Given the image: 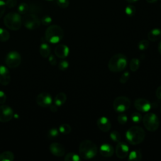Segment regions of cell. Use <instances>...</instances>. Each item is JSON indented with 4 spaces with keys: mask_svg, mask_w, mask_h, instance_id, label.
<instances>
[{
    "mask_svg": "<svg viewBox=\"0 0 161 161\" xmlns=\"http://www.w3.org/2000/svg\"><path fill=\"white\" fill-rule=\"evenodd\" d=\"M97 145L89 140H84L81 142L79 147V153L80 157L84 159H91L97 153Z\"/></svg>",
    "mask_w": 161,
    "mask_h": 161,
    "instance_id": "1",
    "label": "cell"
},
{
    "mask_svg": "<svg viewBox=\"0 0 161 161\" xmlns=\"http://www.w3.org/2000/svg\"><path fill=\"white\" fill-rule=\"evenodd\" d=\"M127 58L122 53L113 55L108 63V67L111 72H119L123 70L127 65Z\"/></svg>",
    "mask_w": 161,
    "mask_h": 161,
    "instance_id": "2",
    "label": "cell"
},
{
    "mask_svg": "<svg viewBox=\"0 0 161 161\" xmlns=\"http://www.w3.org/2000/svg\"><path fill=\"white\" fill-rule=\"evenodd\" d=\"M145 132L144 130L138 126L130 128L126 132V138L128 142L131 145H138L145 139Z\"/></svg>",
    "mask_w": 161,
    "mask_h": 161,
    "instance_id": "3",
    "label": "cell"
},
{
    "mask_svg": "<svg viewBox=\"0 0 161 161\" xmlns=\"http://www.w3.org/2000/svg\"><path fill=\"white\" fill-rule=\"evenodd\" d=\"M64 36V31L62 28L57 25L49 26L45 33V37L47 42L51 43H58Z\"/></svg>",
    "mask_w": 161,
    "mask_h": 161,
    "instance_id": "4",
    "label": "cell"
},
{
    "mask_svg": "<svg viewBox=\"0 0 161 161\" xmlns=\"http://www.w3.org/2000/svg\"><path fill=\"white\" fill-rule=\"evenodd\" d=\"M5 26L11 30H18L21 26L22 19L19 13L11 12L8 13L4 18Z\"/></svg>",
    "mask_w": 161,
    "mask_h": 161,
    "instance_id": "5",
    "label": "cell"
},
{
    "mask_svg": "<svg viewBox=\"0 0 161 161\" xmlns=\"http://www.w3.org/2000/svg\"><path fill=\"white\" fill-rule=\"evenodd\" d=\"M142 121L145 128L149 131H155L159 127V119L155 113H148L145 114L142 118Z\"/></svg>",
    "mask_w": 161,
    "mask_h": 161,
    "instance_id": "6",
    "label": "cell"
},
{
    "mask_svg": "<svg viewBox=\"0 0 161 161\" xmlns=\"http://www.w3.org/2000/svg\"><path fill=\"white\" fill-rule=\"evenodd\" d=\"M131 106L130 99L124 96H120L115 98L113 101V106L114 111L118 113H123L126 111Z\"/></svg>",
    "mask_w": 161,
    "mask_h": 161,
    "instance_id": "7",
    "label": "cell"
},
{
    "mask_svg": "<svg viewBox=\"0 0 161 161\" xmlns=\"http://www.w3.org/2000/svg\"><path fill=\"white\" fill-rule=\"evenodd\" d=\"M22 23L26 28L31 30L37 29L40 25V19L33 13L25 14L22 19Z\"/></svg>",
    "mask_w": 161,
    "mask_h": 161,
    "instance_id": "8",
    "label": "cell"
},
{
    "mask_svg": "<svg viewBox=\"0 0 161 161\" xmlns=\"http://www.w3.org/2000/svg\"><path fill=\"white\" fill-rule=\"evenodd\" d=\"M21 55L16 51H11L9 52L5 58L6 64L12 69L18 67L21 64Z\"/></svg>",
    "mask_w": 161,
    "mask_h": 161,
    "instance_id": "9",
    "label": "cell"
},
{
    "mask_svg": "<svg viewBox=\"0 0 161 161\" xmlns=\"http://www.w3.org/2000/svg\"><path fill=\"white\" fill-rule=\"evenodd\" d=\"M14 113L11 108L7 105L0 106V122L9 121L13 117Z\"/></svg>",
    "mask_w": 161,
    "mask_h": 161,
    "instance_id": "10",
    "label": "cell"
},
{
    "mask_svg": "<svg viewBox=\"0 0 161 161\" xmlns=\"http://www.w3.org/2000/svg\"><path fill=\"white\" fill-rule=\"evenodd\" d=\"M36 101L41 107H48L52 104V98L50 94L47 92H42L37 96Z\"/></svg>",
    "mask_w": 161,
    "mask_h": 161,
    "instance_id": "11",
    "label": "cell"
},
{
    "mask_svg": "<svg viewBox=\"0 0 161 161\" xmlns=\"http://www.w3.org/2000/svg\"><path fill=\"white\" fill-rule=\"evenodd\" d=\"M135 108L141 112H148L151 109L150 103L146 99L138 98L134 102Z\"/></svg>",
    "mask_w": 161,
    "mask_h": 161,
    "instance_id": "12",
    "label": "cell"
},
{
    "mask_svg": "<svg viewBox=\"0 0 161 161\" xmlns=\"http://www.w3.org/2000/svg\"><path fill=\"white\" fill-rule=\"evenodd\" d=\"M129 153V147L125 142H118L116 147V156L121 159L126 158Z\"/></svg>",
    "mask_w": 161,
    "mask_h": 161,
    "instance_id": "13",
    "label": "cell"
},
{
    "mask_svg": "<svg viewBox=\"0 0 161 161\" xmlns=\"http://www.w3.org/2000/svg\"><path fill=\"white\" fill-rule=\"evenodd\" d=\"M49 148L50 152L56 157H62L65 153L64 147L59 143L54 142L51 143Z\"/></svg>",
    "mask_w": 161,
    "mask_h": 161,
    "instance_id": "14",
    "label": "cell"
},
{
    "mask_svg": "<svg viewBox=\"0 0 161 161\" xmlns=\"http://www.w3.org/2000/svg\"><path fill=\"white\" fill-rule=\"evenodd\" d=\"M97 127L103 132L109 131L111 128V123L109 119L105 116H102L98 118L97 121Z\"/></svg>",
    "mask_w": 161,
    "mask_h": 161,
    "instance_id": "15",
    "label": "cell"
},
{
    "mask_svg": "<svg viewBox=\"0 0 161 161\" xmlns=\"http://www.w3.org/2000/svg\"><path fill=\"white\" fill-rule=\"evenodd\" d=\"M10 81L11 76L8 69L3 65H0V84L6 86L8 85Z\"/></svg>",
    "mask_w": 161,
    "mask_h": 161,
    "instance_id": "16",
    "label": "cell"
},
{
    "mask_svg": "<svg viewBox=\"0 0 161 161\" xmlns=\"http://www.w3.org/2000/svg\"><path fill=\"white\" fill-rule=\"evenodd\" d=\"M69 53V47L64 44L57 45L55 48V53L56 56L60 58H65Z\"/></svg>",
    "mask_w": 161,
    "mask_h": 161,
    "instance_id": "17",
    "label": "cell"
},
{
    "mask_svg": "<svg viewBox=\"0 0 161 161\" xmlns=\"http://www.w3.org/2000/svg\"><path fill=\"white\" fill-rule=\"evenodd\" d=\"M99 153L105 157H111L114 153V148L109 143H104L99 148Z\"/></svg>",
    "mask_w": 161,
    "mask_h": 161,
    "instance_id": "18",
    "label": "cell"
},
{
    "mask_svg": "<svg viewBox=\"0 0 161 161\" xmlns=\"http://www.w3.org/2000/svg\"><path fill=\"white\" fill-rule=\"evenodd\" d=\"M148 38L150 41L155 42L161 38V30L160 28H153L148 33Z\"/></svg>",
    "mask_w": 161,
    "mask_h": 161,
    "instance_id": "19",
    "label": "cell"
},
{
    "mask_svg": "<svg viewBox=\"0 0 161 161\" xmlns=\"http://www.w3.org/2000/svg\"><path fill=\"white\" fill-rule=\"evenodd\" d=\"M51 48L50 46L45 42L42 43L40 46V53L43 57L47 58L50 55Z\"/></svg>",
    "mask_w": 161,
    "mask_h": 161,
    "instance_id": "20",
    "label": "cell"
},
{
    "mask_svg": "<svg viewBox=\"0 0 161 161\" xmlns=\"http://www.w3.org/2000/svg\"><path fill=\"white\" fill-rule=\"evenodd\" d=\"M67 100V96L64 92H60L57 94L54 99V103L57 106H61L63 105Z\"/></svg>",
    "mask_w": 161,
    "mask_h": 161,
    "instance_id": "21",
    "label": "cell"
},
{
    "mask_svg": "<svg viewBox=\"0 0 161 161\" xmlns=\"http://www.w3.org/2000/svg\"><path fill=\"white\" fill-rule=\"evenodd\" d=\"M142 155L140 150H135L131 151L128 155V160L130 161H140L142 160Z\"/></svg>",
    "mask_w": 161,
    "mask_h": 161,
    "instance_id": "22",
    "label": "cell"
},
{
    "mask_svg": "<svg viewBox=\"0 0 161 161\" xmlns=\"http://www.w3.org/2000/svg\"><path fill=\"white\" fill-rule=\"evenodd\" d=\"M14 158V154L10 151H6L0 154V161H13Z\"/></svg>",
    "mask_w": 161,
    "mask_h": 161,
    "instance_id": "23",
    "label": "cell"
},
{
    "mask_svg": "<svg viewBox=\"0 0 161 161\" xmlns=\"http://www.w3.org/2000/svg\"><path fill=\"white\" fill-rule=\"evenodd\" d=\"M140 60L136 58H132L129 63V67L130 70L132 72H136V70H138V69H139L140 67Z\"/></svg>",
    "mask_w": 161,
    "mask_h": 161,
    "instance_id": "24",
    "label": "cell"
},
{
    "mask_svg": "<svg viewBox=\"0 0 161 161\" xmlns=\"http://www.w3.org/2000/svg\"><path fill=\"white\" fill-rule=\"evenodd\" d=\"M80 159V155L73 152L68 153L64 157L65 161H79Z\"/></svg>",
    "mask_w": 161,
    "mask_h": 161,
    "instance_id": "25",
    "label": "cell"
},
{
    "mask_svg": "<svg viewBox=\"0 0 161 161\" xmlns=\"http://www.w3.org/2000/svg\"><path fill=\"white\" fill-rule=\"evenodd\" d=\"M125 12L128 16L132 17L136 13V8L132 4H128L125 7Z\"/></svg>",
    "mask_w": 161,
    "mask_h": 161,
    "instance_id": "26",
    "label": "cell"
},
{
    "mask_svg": "<svg viewBox=\"0 0 161 161\" xmlns=\"http://www.w3.org/2000/svg\"><path fill=\"white\" fill-rule=\"evenodd\" d=\"M71 130H72V128H71V126L69 125V124H67V123H64V124H62L61 125H60L59 126V128H58V131L63 133V134H69L71 132Z\"/></svg>",
    "mask_w": 161,
    "mask_h": 161,
    "instance_id": "27",
    "label": "cell"
},
{
    "mask_svg": "<svg viewBox=\"0 0 161 161\" xmlns=\"http://www.w3.org/2000/svg\"><path fill=\"white\" fill-rule=\"evenodd\" d=\"M9 32L2 28H0V42H4L9 40Z\"/></svg>",
    "mask_w": 161,
    "mask_h": 161,
    "instance_id": "28",
    "label": "cell"
},
{
    "mask_svg": "<svg viewBox=\"0 0 161 161\" xmlns=\"http://www.w3.org/2000/svg\"><path fill=\"white\" fill-rule=\"evenodd\" d=\"M29 10V6L25 3H21L18 8V11L19 14H26Z\"/></svg>",
    "mask_w": 161,
    "mask_h": 161,
    "instance_id": "29",
    "label": "cell"
},
{
    "mask_svg": "<svg viewBox=\"0 0 161 161\" xmlns=\"http://www.w3.org/2000/svg\"><path fill=\"white\" fill-rule=\"evenodd\" d=\"M149 47V42L147 40H142L138 43V48L140 50H145Z\"/></svg>",
    "mask_w": 161,
    "mask_h": 161,
    "instance_id": "30",
    "label": "cell"
},
{
    "mask_svg": "<svg viewBox=\"0 0 161 161\" xmlns=\"http://www.w3.org/2000/svg\"><path fill=\"white\" fill-rule=\"evenodd\" d=\"M110 138L112 140H113L115 142H118L121 140V135L119 132H118L116 130L112 131L110 133Z\"/></svg>",
    "mask_w": 161,
    "mask_h": 161,
    "instance_id": "31",
    "label": "cell"
},
{
    "mask_svg": "<svg viewBox=\"0 0 161 161\" xmlns=\"http://www.w3.org/2000/svg\"><path fill=\"white\" fill-rule=\"evenodd\" d=\"M69 64L66 60H62L58 62V67L60 70L64 71L67 70V69L69 67Z\"/></svg>",
    "mask_w": 161,
    "mask_h": 161,
    "instance_id": "32",
    "label": "cell"
},
{
    "mask_svg": "<svg viewBox=\"0 0 161 161\" xmlns=\"http://www.w3.org/2000/svg\"><path fill=\"white\" fill-rule=\"evenodd\" d=\"M131 120L133 122L136 123H140V121L142 119V115L138 112H135V113H132L131 116Z\"/></svg>",
    "mask_w": 161,
    "mask_h": 161,
    "instance_id": "33",
    "label": "cell"
},
{
    "mask_svg": "<svg viewBox=\"0 0 161 161\" xmlns=\"http://www.w3.org/2000/svg\"><path fill=\"white\" fill-rule=\"evenodd\" d=\"M28 11L31 12V13H33V14H35V13H38L40 11V7L39 6H38L36 4L33 3V4H31L29 6V10Z\"/></svg>",
    "mask_w": 161,
    "mask_h": 161,
    "instance_id": "34",
    "label": "cell"
},
{
    "mask_svg": "<svg viewBox=\"0 0 161 161\" xmlns=\"http://www.w3.org/2000/svg\"><path fill=\"white\" fill-rule=\"evenodd\" d=\"M57 4L61 8H67L69 5V0H56Z\"/></svg>",
    "mask_w": 161,
    "mask_h": 161,
    "instance_id": "35",
    "label": "cell"
},
{
    "mask_svg": "<svg viewBox=\"0 0 161 161\" xmlns=\"http://www.w3.org/2000/svg\"><path fill=\"white\" fill-rule=\"evenodd\" d=\"M58 135V130L57 128H51L48 132V136L50 138H54Z\"/></svg>",
    "mask_w": 161,
    "mask_h": 161,
    "instance_id": "36",
    "label": "cell"
},
{
    "mask_svg": "<svg viewBox=\"0 0 161 161\" xmlns=\"http://www.w3.org/2000/svg\"><path fill=\"white\" fill-rule=\"evenodd\" d=\"M129 77H130V73L126 71L121 75V77L119 78V82L121 84H125L128 80Z\"/></svg>",
    "mask_w": 161,
    "mask_h": 161,
    "instance_id": "37",
    "label": "cell"
},
{
    "mask_svg": "<svg viewBox=\"0 0 161 161\" xmlns=\"http://www.w3.org/2000/svg\"><path fill=\"white\" fill-rule=\"evenodd\" d=\"M117 120L118 121V123L121 125H124L127 122L128 120V118L126 116V114H120L119 115H118V118H117Z\"/></svg>",
    "mask_w": 161,
    "mask_h": 161,
    "instance_id": "38",
    "label": "cell"
},
{
    "mask_svg": "<svg viewBox=\"0 0 161 161\" xmlns=\"http://www.w3.org/2000/svg\"><path fill=\"white\" fill-rule=\"evenodd\" d=\"M41 22L43 25H49L52 23V18L49 16H44L42 18Z\"/></svg>",
    "mask_w": 161,
    "mask_h": 161,
    "instance_id": "39",
    "label": "cell"
},
{
    "mask_svg": "<svg viewBox=\"0 0 161 161\" xmlns=\"http://www.w3.org/2000/svg\"><path fill=\"white\" fill-rule=\"evenodd\" d=\"M6 6L9 8H12L14 7L16 4H17V1L16 0H6L5 2Z\"/></svg>",
    "mask_w": 161,
    "mask_h": 161,
    "instance_id": "40",
    "label": "cell"
},
{
    "mask_svg": "<svg viewBox=\"0 0 161 161\" xmlns=\"http://www.w3.org/2000/svg\"><path fill=\"white\" fill-rule=\"evenodd\" d=\"M6 9V4L3 0H0V18L4 14Z\"/></svg>",
    "mask_w": 161,
    "mask_h": 161,
    "instance_id": "41",
    "label": "cell"
},
{
    "mask_svg": "<svg viewBox=\"0 0 161 161\" xmlns=\"http://www.w3.org/2000/svg\"><path fill=\"white\" fill-rule=\"evenodd\" d=\"M48 61H49L50 64L53 66H54L57 64V60L55 58V57L53 55H50L48 56Z\"/></svg>",
    "mask_w": 161,
    "mask_h": 161,
    "instance_id": "42",
    "label": "cell"
},
{
    "mask_svg": "<svg viewBox=\"0 0 161 161\" xmlns=\"http://www.w3.org/2000/svg\"><path fill=\"white\" fill-rule=\"evenodd\" d=\"M6 100V94L3 91H0V104H4Z\"/></svg>",
    "mask_w": 161,
    "mask_h": 161,
    "instance_id": "43",
    "label": "cell"
},
{
    "mask_svg": "<svg viewBox=\"0 0 161 161\" xmlns=\"http://www.w3.org/2000/svg\"><path fill=\"white\" fill-rule=\"evenodd\" d=\"M155 94H156V97H157V99H158L159 100H161V86H160L157 87L156 92H155Z\"/></svg>",
    "mask_w": 161,
    "mask_h": 161,
    "instance_id": "44",
    "label": "cell"
},
{
    "mask_svg": "<svg viewBox=\"0 0 161 161\" xmlns=\"http://www.w3.org/2000/svg\"><path fill=\"white\" fill-rule=\"evenodd\" d=\"M57 106L56 104H51L50 106V110L53 112H55L57 111Z\"/></svg>",
    "mask_w": 161,
    "mask_h": 161,
    "instance_id": "45",
    "label": "cell"
},
{
    "mask_svg": "<svg viewBox=\"0 0 161 161\" xmlns=\"http://www.w3.org/2000/svg\"><path fill=\"white\" fill-rule=\"evenodd\" d=\"M158 51L159 53L161 55V40H160L158 45Z\"/></svg>",
    "mask_w": 161,
    "mask_h": 161,
    "instance_id": "46",
    "label": "cell"
},
{
    "mask_svg": "<svg viewBox=\"0 0 161 161\" xmlns=\"http://www.w3.org/2000/svg\"><path fill=\"white\" fill-rule=\"evenodd\" d=\"M147 3H150V4H153V3H155L157 1V0H145Z\"/></svg>",
    "mask_w": 161,
    "mask_h": 161,
    "instance_id": "47",
    "label": "cell"
},
{
    "mask_svg": "<svg viewBox=\"0 0 161 161\" xmlns=\"http://www.w3.org/2000/svg\"><path fill=\"white\" fill-rule=\"evenodd\" d=\"M126 1L129 3H136V1H138L139 0H126Z\"/></svg>",
    "mask_w": 161,
    "mask_h": 161,
    "instance_id": "48",
    "label": "cell"
},
{
    "mask_svg": "<svg viewBox=\"0 0 161 161\" xmlns=\"http://www.w3.org/2000/svg\"><path fill=\"white\" fill-rule=\"evenodd\" d=\"M160 9H161V3H160Z\"/></svg>",
    "mask_w": 161,
    "mask_h": 161,
    "instance_id": "49",
    "label": "cell"
},
{
    "mask_svg": "<svg viewBox=\"0 0 161 161\" xmlns=\"http://www.w3.org/2000/svg\"><path fill=\"white\" fill-rule=\"evenodd\" d=\"M160 112H161V106H160Z\"/></svg>",
    "mask_w": 161,
    "mask_h": 161,
    "instance_id": "50",
    "label": "cell"
},
{
    "mask_svg": "<svg viewBox=\"0 0 161 161\" xmlns=\"http://www.w3.org/2000/svg\"><path fill=\"white\" fill-rule=\"evenodd\" d=\"M47 1H52V0H47Z\"/></svg>",
    "mask_w": 161,
    "mask_h": 161,
    "instance_id": "51",
    "label": "cell"
},
{
    "mask_svg": "<svg viewBox=\"0 0 161 161\" xmlns=\"http://www.w3.org/2000/svg\"><path fill=\"white\" fill-rule=\"evenodd\" d=\"M160 1H161V0H160Z\"/></svg>",
    "mask_w": 161,
    "mask_h": 161,
    "instance_id": "52",
    "label": "cell"
}]
</instances>
